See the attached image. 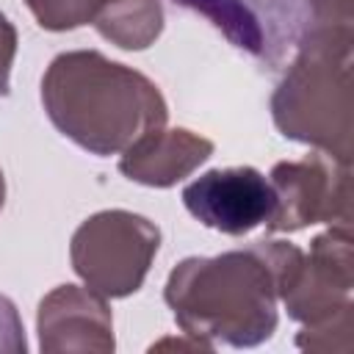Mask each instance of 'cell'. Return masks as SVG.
Returning a JSON list of instances; mask_svg holds the SVG:
<instances>
[{
    "instance_id": "obj_14",
    "label": "cell",
    "mask_w": 354,
    "mask_h": 354,
    "mask_svg": "<svg viewBox=\"0 0 354 354\" xmlns=\"http://www.w3.org/2000/svg\"><path fill=\"white\" fill-rule=\"evenodd\" d=\"M14 58H17V28L0 11V94L3 97L11 91V66H14Z\"/></svg>"
},
{
    "instance_id": "obj_13",
    "label": "cell",
    "mask_w": 354,
    "mask_h": 354,
    "mask_svg": "<svg viewBox=\"0 0 354 354\" xmlns=\"http://www.w3.org/2000/svg\"><path fill=\"white\" fill-rule=\"evenodd\" d=\"M0 351L6 354H25L28 340H25V326L17 313V304L0 293Z\"/></svg>"
},
{
    "instance_id": "obj_11",
    "label": "cell",
    "mask_w": 354,
    "mask_h": 354,
    "mask_svg": "<svg viewBox=\"0 0 354 354\" xmlns=\"http://www.w3.org/2000/svg\"><path fill=\"white\" fill-rule=\"evenodd\" d=\"M91 25L122 50H147L163 33V6L160 0H111Z\"/></svg>"
},
{
    "instance_id": "obj_6",
    "label": "cell",
    "mask_w": 354,
    "mask_h": 354,
    "mask_svg": "<svg viewBox=\"0 0 354 354\" xmlns=\"http://www.w3.org/2000/svg\"><path fill=\"white\" fill-rule=\"evenodd\" d=\"M354 254L351 224H329L301 252L279 288V299L293 321L307 329L354 326Z\"/></svg>"
},
{
    "instance_id": "obj_3",
    "label": "cell",
    "mask_w": 354,
    "mask_h": 354,
    "mask_svg": "<svg viewBox=\"0 0 354 354\" xmlns=\"http://www.w3.org/2000/svg\"><path fill=\"white\" fill-rule=\"evenodd\" d=\"M354 30L304 47L271 94L277 130L299 144L351 163L354 152Z\"/></svg>"
},
{
    "instance_id": "obj_8",
    "label": "cell",
    "mask_w": 354,
    "mask_h": 354,
    "mask_svg": "<svg viewBox=\"0 0 354 354\" xmlns=\"http://www.w3.org/2000/svg\"><path fill=\"white\" fill-rule=\"evenodd\" d=\"M185 210L224 235H246L274 213V188L254 166L210 169L183 188Z\"/></svg>"
},
{
    "instance_id": "obj_4",
    "label": "cell",
    "mask_w": 354,
    "mask_h": 354,
    "mask_svg": "<svg viewBox=\"0 0 354 354\" xmlns=\"http://www.w3.org/2000/svg\"><path fill=\"white\" fill-rule=\"evenodd\" d=\"M205 17L221 36L271 72L304 47L354 30V0H174Z\"/></svg>"
},
{
    "instance_id": "obj_12",
    "label": "cell",
    "mask_w": 354,
    "mask_h": 354,
    "mask_svg": "<svg viewBox=\"0 0 354 354\" xmlns=\"http://www.w3.org/2000/svg\"><path fill=\"white\" fill-rule=\"evenodd\" d=\"M111 0H25L28 11L44 30H75L97 19Z\"/></svg>"
},
{
    "instance_id": "obj_7",
    "label": "cell",
    "mask_w": 354,
    "mask_h": 354,
    "mask_svg": "<svg viewBox=\"0 0 354 354\" xmlns=\"http://www.w3.org/2000/svg\"><path fill=\"white\" fill-rule=\"evenodd\" d=\"M351 163L326 152L282 160L271 169L274 213L266 232H299L313 224H351Z\"/></svg>"
},
{
    "instance_id": "obj_9",
    "label": "cell",
    "mask_w": 354,
    "mask_h": 354,
    "mask_svg": "<svg viewBox=\"0 0 354 354\" xmlns=\"http://www.w3.org/2000/svg\"><path fill=\"white\" fill-rule=\"evenodd\" d=\"M36 332L44 354H111L116 348L108 299L80 285H58L39 301Z\"/></svg>"
},
{
    "instance_id": "obj_2",
    "label": "cell",
    "mask_w": 354,
    "mask_h": 354,
    "mask_svg": "<svg viewBox=\"0 0 354 354\" xmlns=\"http://www.w3.org/2000/svg\"><path fill=\"white\" fill-rule=\"evenodd\" d=\"M41 105L64 138L100 158L122 155L169 119L160 88L100 50L55 55L41 75Z\"/></svg>"
},
{
    "instance_id": "obj_1",
    "label": "cell",
    "mask_w": 354,
    "mask_h": 354,
    "mask_svg": "<svg viewBox=\"0 0 354 354\" xmlns=\"http://www.w3.org/2000/svg\"><path fill=\"white\" fill-rule=\"evenodd\" d=\"M301 249L288 241H257L216 257L180 260L163 288L183 335L232 348L266 343L279 321L277 301Z\"/></svg>"
},
{
    "instance_id": "obj_5",
    "label": "cell",
    "mask_w": 354,
    "mask_h": 354,
    "mask_svg": "<svg viewBox=\"0 0 354 354\" xmlns=\"http://www.w3.org/2000/svg\"><path fill=\"white\" fill-rule=\"evenodd\" d=\"M160 249V230L130 210H100L88 216L69 241L75 274L105 299L136 293Z\"/></svg>"
},
{
    "instance_id": "obj_10",
    "label": "cell",
    "mask_w": 354,
    "mask_h": 354,
    "mask_svg": "<svg viewBox=\"0 0 354 354\" xmlns=\"http://www.w3.org/2000/svg\"><path fill=\"white\" fill-rule=\"evenodd\" d=\"M213 155V141L188 127H158L119 158V171L149 188H171Z\"/></svg>"
},
{
    "instance_id": "obj_15",
    "label": "cell",
    "mask_w": 354,
    "mask_h": 354,
    "mask_svg": "<svg viewBox=\"0 0 354 354\" xmlns=\"http://www.w3.org/2000/svg\"><path fill=\"white\" fill-rule=\"evenodd\" d=\"M6 205V177H3V169H0V210Z\"/></svg>"
}]
</instances>
